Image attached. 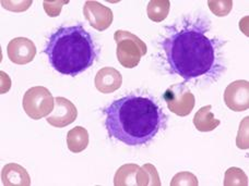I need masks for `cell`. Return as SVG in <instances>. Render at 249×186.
Listing matches in <instances>:
<instances>
[{
    "label": "cell",
    "mask_w": 249,
    "mask_h": 186,
    "mask_svg": "<svg viewBox=\"0 0 249 186\" xmlns=\"http://www.w3.org/2000/svg\"><path fill=\"white\" fill-rule=\"evenodd\" d=\"M221 121L214 118L210 105L200 108L195 114L194 125L199 132H211L220 125Z\"/></svg>",
    "instance_id": "13"
},
{
    "label": "cell",
    "mask_w": 249,
    "mask_h": 186,
    "mask_svg": "<svg viewBox=\"0 0 249 186\" xmlns=\"http://www.w3.org/2000/svg\"><path fill=\"white\" fill-rule=\"evenodd\" d=\"M164 99L166 101L167 108L171 112L179 117L189 116L195 108V95L185 85V83L175 84L167 88Z\"/></svg>",
    "instance_id": "6"
},
{
    "label": "cell",
    "mask_w": 249,
    "mask_h": 186,
    "mask_svg": "<svg viewBox=\"0 0 249 186\" xmlns=\"http://www.w3.org/2000/svg\"><path fill=\"white\" fill-rule=\"evenodd\" d=\"M139 166L129 163V165L122 166L117 170L114 178L115 186H124V185H137V173L139 170Z\"/></svg>",
    "instance_id": "15"
},
{
    "label": "cell",
    "mask_w": 249,
    "mask_h": 186,
    "mask_svg": "<svg viewBox=\"0 0 249 186\" xmlns=\"http://www.w3.org/2000/svg\"><path fill=\"white\" fill-rule=\"evenodd\" d=\"M8 57L16 64H28L36 56V47L31 39L26 37H16L11 39L7 47Z\"/></svg>",
    "instance_id": "10"
},
{
    "label": "cell",
    "mask_w": 249,
    "mask_h": 186,
    "mask_svg": "<svg viewBox=\"0 0 249 186\" xmlns=\"http://www.w3.org/2000/svg\"><path fill=\"white\" fill-rule=\"evenodd\" d=\"M138 186H160L161 180L157 169L151 163H146L143 167H140L137 173Z\"/></svg>",
    "instance_id": "16"
},
{
    "label": "cell",
    "mask_w": 249,
    "mask_h": 186,
    "mask_svg": "<svg viewBox=\"0 0 249 186\" xmlns=\"http://www.w3.org/2000/svg\"><path fill=\"white\" fill-rule=\"evenodd\" d=\"M2 184L6 186H30L31 178L23 167L18 163H8L1 171Z\"/></svg>",
    "instance_id": "12"
},
{
    "label": "cell",
    "mask_w": 249,
    "mask_h": 186,
    "mask_svg": "<svg viewBox=\"0 0 249 186\" xmlns=\"http://www.w3.org/2000/svg\"><path fill=\"white\" fill-rule=\"evenodd\" d=\"M68 2V0H65V1H50V0H46V1L43 2V7L48 16L55 17L60 15L61 8Z\"/></svg>",
    "instance_id": "22"
},
{
    "label": "cell",
    "mask_w": 249,
    "mask_h": 186,
    "mask_svg": "<svg viewBox=\"0 0 249 186\" xmlns=\"http://www.w3.org/2000/svg\"><path fill=\"white\" fill-rule=\"evenodd\" d=\"M83 15L92 28L99 32L107 30L112 25L114 19L112 9L93 0L84 3Z\"/></svg>",
    "instance_id": "8"
},
{
    "label": "cell",
    "mask_w": 249,
    "mask_h": 186,
    "mask_svg": "<svg viewBox=\"0 0 249 186\" xmlns=\"http://www.w3.org/2000/svg\"><path fill=\"white\" fill-rule=\"evenodd\" d=\"M226 107L236 112L249 109V82L246 79L234 81L224 92Z\"/></svg>",
    "instance_id": "7"
},
{
    "label": "cell",
    "mask_w": 249,
    "mask_h": 186,
    "mask_svg": "<svg viewBox=\"0 0 249 186\" xmlns=\"http://www.w3.org/2000/svg\"><path fill=\"white\" fill-rule=\"evenodd\" d=\"M109 137L128 146H143L152 140L165 123L162 109L148 97L129 95L104 109Z\"/></svg>",
    "instance_id": "1"
},
{
    "label": "cell",
    "mask_w": 249,
    "mask_h": 186,
    "mask_svg": "<svg viewBox=\"0 0 249 186\" xmlns=\"http://www.w3.org/2000/svg\"><path fill=\"white\" fill-rule=\"evenodd\" d=\"M96 90L102 94H110L119 90L123 84V77L115 68L106 66L96 73L94 79Z\"/></svg>",
    "instance_id": "11"
},
{
    "label": "cell",
    "mask_w": 249,
    "mask_h": 186,
    "mask_svg": "<svg viewBox=\"0 0 249 186\" xmlns=\"http://www.w3.org/2000/svg\"><path fill=\"white\" fill-rule=\"evenodd\" d=\"M114 39L117 45V59L119 63L127 69L136 68L139 64L141 57L148 51L145 43L128 31H116Z\"/></svg>",
    "instance_id": "4"
},
{
    "label": "cell",
    "mask_w": 249,
    "mask_h": 186,
    "mask_svg": "<svg viewBox=\"0 0 249 186\" xmlns=\"http://www.w3.org/2000/svg\"><path fill=\"white\" fill-rule=\"evenodd\" d=\"M44 52L57 72L69 77L84 72L97 57L92 36L82 25L61 26L51 35Z\"/></svg>",
    "instance_id": "3"
},
{
    "label": "cell",
    "mask_w": 249,
    "mask_h": 186,
    "mask_svg": "<svg viewBox=\"0 0 249 186\" xmlns=\"http://www.w3.org/2000/svg\"><path fill=\"white\" fill-rule=\"evenodd\" d=\"M198 184V179L196 178L193 173H190V172H179V173H177L174 178H173L171 182L172 186H197Z\"/></svg>",
    "instance_id": "20"
},
{
    "label": "cell",
    "mask_w": 249,
    "mask_h": 186,
    "mask_svg": "<svg viewBox=\"0 0 249 186\" xmlns=\"http://www.w3.org/2000/svg\"><path fill=\"white\" fill-rule=\"evenodd\" d=\"M0 75H1V94H4V93L8 92L9 88H10L11 81L8 75L4 72H2V71L1 73H0Z\"/></svg>",
    "instance_id": "23"
},
{
    "label": "cell",
    "mask_w": 249,
    "mask_h": 186,
    "mask_svg": "<svg viewBox=\"0 0 249 186\" xmlns=\"http://www.w3.org/2000/svg\"><path fill=\"white\" fill-rule=\"evenodd\" d=\"M209 8L214 13L216 16H225L232 11L233 8V1L232 0H228V1H208Z\"/></svg>",
    "instance_id": "19"
},
{
    "label": "cell",
    "mask_w": 249,
    "mask_h": 186,
    "mask_svg": "<svg viewBox=\"0 0 249 186\" xmlns=\"http://www.w3.org/2000/svg\"><path fill=\"white\" fill-rule=\"evenodd\" d=\"M55 99L52 93L44 86H34L25 92L23 109L33 120L48 117L54 110Z\"/></svg>",
    "instance_id": "5"
},
{
    "label": "cell",
    "mask_w": 249,
    "mask_h": 186,
    "mask_svg": "<svg viewBox=\"0 0 249 186\" xmlns=\"http://www.w3.org/2000/svg\"><path fill=\"white\" fill-rule=\"evenodd\" d=\"M225 186H246L248 185V178L242 169H238L236 167H232L225 172L224 178Z\"/></svg>",
    "instance_id": "18"
},
{
    "label": "cell",
    "mask_w": 249,
    "mask_h": 186,
    "mask_svg": "<svg viewBox=\"0 0 249 186\" xmlns=\"http://www.w3.org/2000/svg\"><path fill=\"white\" fill-rule=\"evenodd\" d=\"M78 117V110L73 103L64 97H56L54 110L52 114L46 117V121L54 127H66L75 121Z\"/></svg>",
    "instance_id": "9"
},
{
    "label": "cell",
    "mask_w": 249,
    "mask_h": 186,
    "mask_svg": "<svg viewBox=\"0 0 249 186\" xmlns=\"http://www.w3.org/2000/svg\"><path fill=\"white\" fill-rule=\"evenodd\" d=\"M163 49L172 72L186 81L213 74L220 66L214 42L195 25L173 32Z\"/></svg>",
    "instance_id": "2"
},
{
    "label": "cell",
    "mask_w": 249,
    "mask_h": 186,
    "mask_svg": "<svg viewBox=\"0 0 249 186\" xmlns=\"http://www.w3.org/2000/svg\"><path fill=\"white\" fill-rule=\"evenodd\" d=\"M170 7L171 2L168 0H151L146 8L149 19L158 23L164 21L170 13Z\"/></svg>",
    "instance_id": "17"
},
{
    "label": "cell",
    "mask_w": 249,
    "mask_h": 186,
    "mask_svg": "<svg viewBox=\"0 0 249 186\" xmlns=\"http://www.w3.org/2000/svg\"><path fill=\"white\" fill-rule=\"evenodd\" d=\"M67 146L71 153L79 154L89 146V133L82 126H75L67 134Z\"/></svg>",
    "instance_id": "14"
},
{
    "label": "cell",
    "mask_w": 249,
    "mask_h": 186,
    "mask_svg": "<svg viewBox=\"0 0 249 186\" xmlns=\"http://www.w3.org/2000/svg\"><path fill=\"white\" fill-rule=\"evenodd\" d=\"M248 121H249V117L244 118V120L241 123V126H239V131L237 133L236 145H237V147L241 149H248L249 148Z\"/></svg>",
    "instance_id": "21"
}]
</instances>
